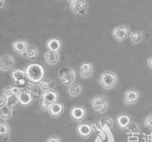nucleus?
Segmentation results:
<instances>
[{"label":"nucleus","mask_w":152,"mask_h":142,"mask_svg":"<svg viewBox=\"0 0 152 142\" xmlns=\"http://www.w3.org/2000/svg\"><path fill=\"white\" fill-rule=\"evenodd\" d=\"M26 74H27V78L31 83H39L44 79L45 70L42 65L38 63H32L27 67Z\"/></svg>","instance_id":"1"},{"label":"nucleus","mask_w":152,"mask_h":142,"mask_svg":"<svg viewBox=\"0 0 152 142\" xmlns=\"http://www.w3.org/2000/svg\"><path fill=\"white\" fill-rule=\"evenodd\" d=\"M118 77L115 73L113 72H104L100 75V84L101 86L106 90H111L117 85Z\"/></svg>","instance_id":"2"},{"label":"nucleus","mask_w":152,"mask_h":142,"mask_svg":"<svg viewBox=\"0 0 152 142\" xmlns=\"http://www.w3.org/2000/svg\"><path fill=\"white\" fill-rule=\"evenodd\" d=\"M91 107L98 113H104L108 110V99L104 94H98L91 99Z\"/></svg>","instance_id":"3"},{"label":"nucleus","mask_w":152,"mask_h":142,"mask_svg":"<svg viewBox=\"0 0 152 142\" xmlns=\"http://www.w3.org/2000/svg\"><path fill=\"white\" fill-rule=\"evenodd\" d=\"M59 79L66 86H70L76 79V73L71 68H63L59 71Z\"/></svg>","instance_id":"4"},{"label":"nucleus","mask_w":152,"mask_h":142,"mask_svg":"<svg viewBox=\"0 0 152 142\" xmlns=\"http://www.w3.org/2000/svg\"><path fill=\"white\" fill-rule=\"evenodd\" d=\"M69 8L74 15L79 16H84L88 11V4L86 0H76L69 3Z\"/></svg>","instance_id":"5"},{"label":"nucleus","mask_w":152,"mask_h":142,"mask_svg":"<svg viewBox=\"0 0 152 142\" xmlns=\"http://www.w3.org/2000/svg\"><path fill=\"white\" fill-rule=\"evenodd\" d=\"M42 107L45 109V110H49L50 107L57 102V99H58V93H57L54 90H50V91L44 92L42 93Z\"/></svg>","instance_id":"6"},{"label":"nucleus","mask_w":152,"mask_h":142,"mask_svg":"<svg viewBox=\"0 0 152 142\" xmlns=\"http://www.w3.org/2000/svg\"><path fill=\"white\" fill-rule=\"evenodd\" d=\"M129 35V29L125 25H119L113 28L112 36L118 42H123Z\"/></svg>","instance_id":"7"},{"label":"nucleus","mask_w":152,"mask_h":142,"mask_svg":"<svg viewBox=\"0 0 152 142\" xmlns=\"http://www.w3.org/2000/svg\"><path fill=\"white\" fill-rule=\"evenodd\" d=\"M140 99V93L135 89H128L124 94V102L126 105H134Z\"/></svg>","instance_id":"8"},{"label":"nucleus","mask_w":152,"mask_h":142,"mask_svg":"<svg viewBox=\"0 0 152 142\" xmlns=\"http://www.w3.org/2000/svg\"><path fill=\"white\" fill-rule=\"evenodd\" d=\"M14 65H15V62L12 55L5 54L0 56V71L9 72L14 68Z\"/></svg>","instance_id":"9"},{"label":"nucleus","mask_w":152,"mask_h":142,"mask_svg":"<svg viewBox=\"0 0 152 142\" xmlns=\"http://www.w3.org/2000/svg\"><path fill=\"white\" fill-rule=\"evenodd\" d=\"M86 109L82 106H75L70 110V116L75 121H82L86 117Z\"/></svg>","instance_id":"10"},{"label":"nucleus","mask_w":152,"mask_h":142,"mask_svg":"<svg viewBox=\"0 0 152 142\" xmlns=\"http://www.w3.org/2000/svg\"><path fill=\"white\" fill-rule=\"evenodd\" d=\"M76 131H77V134L81 137H83V138H88V137L92 135L93 129H92L91 125L86 124V123H82V124L77 126Z\"/></svg>","instance_id":"11"},{"label":"nucleus","mask_w":152,"mask_h":142,"mask_svg":"<svg viewBox=\"0 0 152 142\" xmlns=\"http://www.w3.org/2000/svg\"><path fill=\"white\" fill-rule=\"evenodd\" d=\"M93 73V65L90 62H84L81 64L79 68L80 77L83 78H88L92 75Z\"/></svg>","instance_id":"12"},{"label":"nucleus","mask_w":152,"mask_h":142,"mask_svg":"<svg viewBox=\"0 0 152 142\" xmlns=\"http://www.w3.org/2000/svg\"><path fill=\"white\" fill-rule=\"evenodd\" d=\"M28 47V43L26 40H16L12 43V49L18 54H23L26 53V51Z\"/></svg>","instance_id":"13"},{"label":"nucleus","mask_w":152,"mask_h":142,"mask_svg":"<svg viewBox=\"0 0 152 142\" xmlns=\"http://www.w3.org/2000/svg\"><path fill=\"white\" fill-rule=\"evenodd\" d=\"M99 130L110 131L114 125V120L110 116H104L99 120Z\"/></svg>","instance_id":"14"},{"label":"nucleus","mask_w":152,"mask_h":142,"mask_svg":"<svg viewBox=\"0 0 152 142\" xmlns=\"http://www.w3.org/2000/svg\"><path fill=\"white\" fill-rule=\"evenodd\" d=\"M116 122L121 130H126V128L131 123V117L128 115H126V113H122V115H119L117 116Z\"/></svg>","instance_id":"15"},{"label":"nucleus","mask_w":152,"mask_h":142,"mask_svg":"<svg viewBox=\"0 0 152 142\" xmlns=\"http://www.w3.org/2000/svg\"><path fill=\"white\" fill-rule=\"evenodd\" d=\"M32 94L31 92L27 91H22L17 96L18 102L21 104L22 106H28L32 101Z\"/></svg>","instance_id":"16"},{"label":"nucleus","mask_w":152,"mask_h":142,"mask_svg":"<svg viewBox=\"0 0 152 142\" xmlns=\"http://www.w3.org/2000/svg\"><path fill=\"white\" fill-rule=\"evenodd\" d=\"M45 60L49 65H55L60 60V54L58 52L48 51L45 54Z\"/></svg>","instance_id":"17"},{"label":"nucleus","mask_w":152,"mask_h":142,"mask_svg":"<svg viewBox=\"0 0 152 142\" xmlns=\"http://www.w3.org/2000/svg\"><path fill=\"white\" fill-rule=\"evenodd\" d=\"M48 111H49V113L51 116L58 117V116H60L62 115V113H63V112H64V106H63V104L56 102L54 104H52V105L50 107V109Z\"/></svg>","instance_id":"18"},{"label":"nucleus","mask_w":152,"mask_h":142,"mask_svg":"<svg viewBox=\"0 0 152 142\" xmlns=\"http://www.w3.org/2000/svg\"><path fill=\"white\" fill-rule=\"evenodd\" d=\"M113 136L110 134V131L101 130L99 132L98 136L95 139V142H113Z\"/></svg>","instance_id":"19"},{"label":"nucleus","mask_w":152,"mask_h":142,"mask_svg":"<svg viewBox=\"0 0 152 142\" xmlns=\"http://www.w3.org/2000/svg\"><path fill=\"white\" fill-rule=\"evenodd\" d=\"M47 47L49 51H51V52H58L61 50V47H62V43L59 39L57 38H50L48 40L47 42Z\"/></svg>","instance_id":"20"},{"label":"nucleus","mask_w":152,"mask_h":142,"mask_svg":"<svg viewBox=\"0 0 152 142\" xmlns=\"http://www.w3.org/2000/svg\"><path fill=\"white\" fill-rule=\"evenodd\" d=\"M12 77L13 79V81L15 83H18L22 81V80L27 78L26 71L21 70V69H15L12 72Z\"/></svg>","instance_id":"21"},{"label":"nucleus","mask_w":152,"mask_h":142,"mask_svg":"<svg viewBox=\"0 0 152 142\" xmlns=\"http://www.w3.org/2000/svg\"><path fill=\"white\" fill-rule=\"evenodd\" d=\"M24 56L28 60H34L38 56V49L34 45H28L26 53L24 54Z\"/></svg>","instance_id":"22"},{"label":"nucleus","mask_w":152,"mask_h":142,"mask_svg":"<svg viewBox=\"0 0 152 142\" xmlns=\"http://www.w3.org/2000/svg\"><path fill=\"white\" fill-rule=\"evenodd\" d=\"M68 92L71 97H77L78 96H80L81 93H82V86H81L80 84L73 83V84H71L70 86H69Z\"/></svg>","instance_id":"23"},{"label":"nucleus","mask_w":152,"mask_h":142,"mask_svg":"<svg viewBox=\"0 0 152 142\" xmlns=\"http://www.w3.org/2000/svg\"><path fill=\"white\" fill-rule=\"evenodd\" d=\"M129 38L133 44H139L144 38V34L141 31H133L129 34Z\"/></svg>","instance_id":"24"},{"label":"nucleus","mask_w":152,"mask_h":142,"mask_svg":"<svg viewBox=\"0 0 152 142\" xmlns=\"http://www.w3.org/2000/svg\"><path fill=\"white\" fill-rule=\"evenodd\" d=\"M12 116V109L10 106H5L0 108V118L4 120H8Z\"/></svg>","instance_id":"25"},{"label":"nucleus","mask_w":152,"mask_h":142,"mask_svg":"<svg viewBox=\"0 0 152 142\" xmlns=\"http://www.w3.org/2000/svg\"><path fill=\"white\" fill-rule=\"evenodd\" d=\"M22 91L20 89H19L16 85L15 86H11V87H7L5 88L4 90V94H6L7 96H18L19 93H20Z\"/></svg>","instance_id":"26"},{"label":"nucleus","mask_w":152,"mask_h":142,"mask_svg":"<svg viewBox=\"0 0 152 142\" xmlns=\"http://www.w3.org/2000/svg\"><path fill=\"white\" fill-rule=\"evenodd\" d=\"M38 84H39V88L42 90L43 92H47V91H50V90H51L52 82H51V80L49 79V78H44L42 81H40Z\"/></svg>","instance_id":"27"},{"label":"nucleus","mask_w":152,"mask_h":142,"mask_svg":"<svg viewBox=\"0 0 152 142\" xmlns=\"http://www.w3.org/2000/svg\"><path fill=\"white\" fill-rule=\"evenodd\" d=\"M10 128L5 122H0V136L9 135Z\"/></svg>","instance_id":"28"},{"label":"nucleus","mask_w":152,"mask_h":142,"mask_svg":"<svg viewBox=\"0 0 152 142\" xmlns=\"http://www.w3.org/2000/svg\"><path fill=\"white\" fill-rule=\"evenodd\" d=\"M144 125L147 129L152 130V113H149V115L145 118Z\"/></svg>","instance_id":"29"},{"label":"nucleus","mask_w":152,"mask_h":142,"mask_svg":"<svg viewBox=\"0 0 152 142\" xmlns=\"http://www.w3.org/2000/svg\"><path fill=\"white\" fill-rule=\"evenodd\" d=\"M140 130H139V128H138L136 123H130V125L126 128V132H131V134H136V132H138Z\"/></svg>","instance_id":"30"},{"label":"nucleus","mask_w":152,"mask_h":142,"mask_svg":"<svg viewBox=\"0 0 152 142\" xmlns=\"http://www.w3.org/2000/svg\"><path fill=\"white\" fill-rule=\"evenodd\" d=\"M16 102H18V99L16 96H8V106L12 107L14 104H16Z\"/></svg>","instance_id":"31"},{"label":"nucleus","mask_w":152,"mask_h":142,"mask_svg":"<svg viewBox=\"0 0 152 142\" xmlns=\"http://www.w3.org/2000/svg\"><path fill=\"white\" fill-rule=\"evenodd\" d=\"M8 105V96L6 94H1L0 96V108L5 107Z\"/></svg>","instance_id":"32"},{"label":"nucleus","mask_w":152,"mask_h":142,"mask_svg":"<svg viewBox=\"0 0 152 142\" xmlns=\"http://www.w3.org/2000/svg\"><path fill=\"white\" fill-rule=\"evenodd\" d=\"M46 142H61V138L57 135H52V136H50L49 138L46 140Z\"/></svg>","instance_id":"33"},{"label":"nucleus","mask_w":152,"mask_h":142,"mask_svg":"<svg viewBox=\"0 0 152 142\" xmlns=\"http://www.w3.org/2000/svg\"><path fill=\"white\" fill-rule=\"evenodd\" d=\"M146 64H147V66H148V68L152 70V55H151V56H149V57L147 58Z\"/></svg>","instance_id":"34"},{"label":"nucleus","mask_w":152,"mask_h":142,"mask_svg":"<svg viewBox=\"0 0 152 142\" xmlns=\"http://www.w3.org/2000/svg\"><path fill=\"white\" fill-rule=\"evenodd\" d=\"M5 2H6V0H0V9H2L4 7Z\"/></svg>","instance_id":"35"},{"label":"nucleus","mask_w":152,"mask_h":142,"mask_svg":"<svg viewBox=\"0 0 152 142\" xmlns=\"http://www.w3.org/2000/svg\"><path fill=\"white\" fill-rule=\"evenodd\" d=\"M66 1H69V3H71V2H74V1H76V0H66Z\"/></svg>","instance_id":"36"}]
</instances>
